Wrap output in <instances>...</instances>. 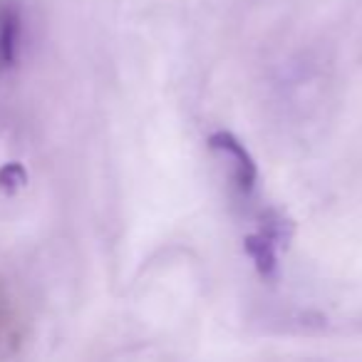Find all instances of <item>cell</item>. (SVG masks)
I'll list each match as a JSON object with an SVG mask.
<instances>
[{
    "mask_svg": "<svg viewBox=\"0 0 362 362\" xmlns=\"http://www.w3.org/2000/svg\"><path fill=\"white\" fill-rule=\"evenodd\" d=\"M293 236V223L278 214H268L263 226L256 233L243 238V248L256 263L263 278H273L278 268V248L286 246Z\"/></svg>",
    "mask_w": 362,
    "mask_h": 362,
    "instance_id": "obj_1",
    "label": "cell"
},
{
    "mask_svg": "<svg viewBox=\"0 0 362 362\" xmlns=\"http://www.w3.org/2000/svg\"><path fill=\"white\" fill-rule=\"evenodd\" d=\"M209 146H211V151L221 154L223 159L231 164V179L238 187V192L251 194L253 187H256L258 169H256L253 156L246 151V146H243L231 132H214V134L209 136Z\"/></svg>",
    "mask_w": 362,
    "mask_h": 362,
    "instance_id": "obj_2",
    "label": "cell"
},
{
    "mask_svg": "<svg viewBox=\"0 0 362 362\" xmlns=\"http://www.w3.org/2000/svg\"><path fill=\"white\" fill-rule=\"evenodd\" d=\"M23 16L13 0L0 3V72L13 70L21 57Z\"/></svg>",
    "mask_w": 362,
    "mask_h": 362,
    "instance_id": "obj_3",
    "label": "cell"
}]
</instances>
